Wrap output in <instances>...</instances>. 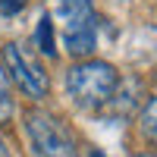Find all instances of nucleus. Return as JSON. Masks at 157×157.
Instances as JSON below:
<instances>
[{"label":"nucleus","instance_id":"8","mask_svg":"<svg viewBox=\"0 0 157 157\" xmlns=\"http://www.w3.org/2000/svg\"><path fill=\"white\" fill-rule=\"evenodd\" d=\"M29 0H0V16H16V13L25 10Z\"/></svg>","mask_w":157,"mask_h":157},{"label":"nucleus","instance_id":"7","mask_svg":"<svg viewBox=\"0 0 157 157\" xmlns=\"http://www.w3.org/2000/svg\"><path fill=\"white\" fill-rule=\"evenodd\" d=\"M141 129H145V135L157 141V98H151L145 104V110H141Z\"/></svg>","mask_w":157,"mask_h":157},{"label":"nucleus","instance_id":"6","mask_svg":"<svg viewBox=\"0 0 157 157\" xmlns=\"http://www.w3.org/2000/svg\"><path fill=\"white\" fill-rule=\"evenodd\" d=\"M10 116H13V91L3 66H0V123H10Z\"/></svg>","mask_w":157,"mask_h":157},{"label":"nucleus","instance_id":"11","mask_svg":"<svg viewBox=\"0 0 157 157\" xmlns=\"http://www.w3.org/2000/svg\"><path fill=\"white\" fill-rule=\"evenodd\" d=\"M135 157H145V154H135Z\"/></svg>","mask_w":157,"mask_h":157},{"label":"nucleus","instance_id":"5","mask_svg":"<svg viewBox=\"0 0 157 157\" xmlns=\"http://www.w3.org/2000/svg\"><path fill=\"white\" fill-rule=\"evenodd\" d=\"M35 44H38V50H41V54H47V57L57 54V47H54V22H50V16H41V19H38Z\"/></svg>","mask_w":157,"mask_h":157},{"label":"nucleus","instance_id":"2","mask_svg":"<svg viewBox=\"0 0 157 157\" xmlns=\"http://www.w3.org/2000/svg\"><path fill=\"white\" fill-rule=\"evenodd\" d=\"M3 57H6V66H10L13 78H16V85H19L29 98L38 101V98H44V94H47V88H50L47 72H44V66H41V63H38V60H35L22 44L10 41V44L3 47Z\"/></svg>","mask_w":157,"mask_h":157},{"label":"nucleus","instance_id":"10","mask_svg":"<svg viewBox=\"0 0 157 157\" xmlns=\"http://www.w3.org/2000/svg\"><path fill=\"white\" fill-rule=\"evenodd\" d=\"M88 157H104V154H101L98 148H91V151H88Z\"/></svg>","mask_w":157,"mask_h":157},{"label":"nucleus","instance_id":"3","mask_svg":"<svg viewBox=\"0 0 157 157\" xmlns=\"http://www.w3.org/2000/svg\"><path fill=\"white\" fill-rule=\"evenodd\" d=\"M29 135L41 157H75V145H72L69 132L63 129V123H57L47 113L29 116Z\"/></svg>","mask_w":157,"mask_h":157},{"label":"nucleus","instance_id":"9","mask_svg":"<svg viewBox=\"0 0 157 157\" xmlns=\"http://www.w3.org/2000/svg\"><path fill=\"white\" fill-rule=\"evenodd\" d=\"M0 157H10V151H6V145H3V138H0Z\"/></svg>","mask_w":157,"mask_h":157},{"label":"nucleus","instance_id":"1","mask_svg":"<svg viewBox=\"0 0 157 157\" xmlns=\"http://www.w3.org/2000/svg\"><path fill=\"white\" fill-rule=\"evenodd\" d=\"M120 88V72L104 60H85L66 72V91L78 107H104Z\"/></svg>","mask_w":157,"mask_h":157},{"label":"nucleus","instance_id":"4","mask_svg":"<svg viewBox=\"0 0 157 157\" xmlns=\"http://www.w3.org/2000/svg\"><path fill=\"white\" fill-rule=\"evenodd\" d=\"M60 19L66 22V35L78 32H98V16L91 0H60Z\"/></svg>","mask_w":157,"mask_h":157}]
</instances>
